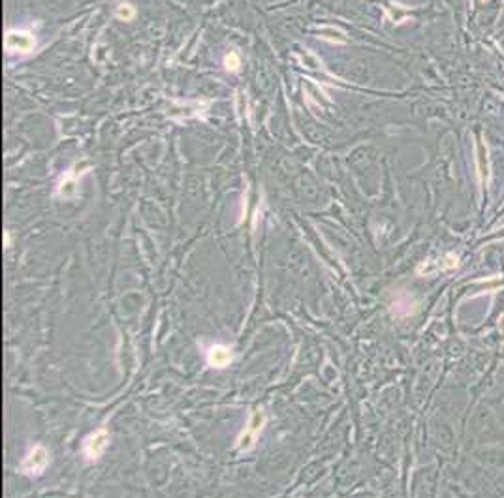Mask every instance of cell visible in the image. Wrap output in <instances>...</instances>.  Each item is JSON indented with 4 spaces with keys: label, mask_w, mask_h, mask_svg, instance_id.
<instances>
[{
    "label": "cell",
    "mask_w": 504,
    "mask_h": 498,
    "mask_svg": "<svg viewBox=\"0 0 504 498\" xmlns=\"http://www.w3.org/2000/svg\"><path fill=\"white\" fill-rule=\"evenodd\" d=\"M264 425H266V413L262 412V410H254L252 415H250V419H248L247 427L243 429L241 432V436H239L237 440V448L241 451H248L254 444H256L258 436H260V432L264 429Z\"/></svg>",
    "instance_id": "cell-1"
},
{
    "label": "cell",
    "mask_w": 504,
    "mask_h": 498,
    "mask_svg": "<svg viewBox=\"0 0 504 498\" xmlns=\"http://www.w3.org/2000/svg\"><path fill=\"white\" fill-rule=\"evenodd\" d=\"M224 64H226V70H229V72H237L241 68V58H239L237 53H229V55H226Z\"/></svg>",
    "instance_id": "cell-6"
},
{
    "label": "cell",
    "mask_w": 504,
    "mask_h": 498,
    "mask_svg": "<svg viewBox=\"0 0 504 498\" xmlns=\"http://www.w3.org/2000/svg\"><path fill=\"white\" fill-rule=\"evenodd\" d=\"M4 45H6V51H10V53L25 55V53H30L34 49L36 40L27 30H10L4 36Z\"/></svg>",
    "instance_id": "cell-3"
},
{
    "label": "cell",
    "mask_w": 504,
    "mask_h": 498,
    "mask_svg": "<svg viewBox=\"0 0 504 498\" xmlns=\"http://www.w3.org/2000/svg\"><path fill=\"white\" fill-rule=\"evenodd\" d=\"M107 446H109V432L105 429H98L91 432L83 442V455L89 460H98L104 455Z\"/></svg>",
    "instance_id": "cell-4"
},
{
    "label": "cell",
    "mask_w": 504,
    "mask_h": 498,
    "mask_svg": "<svg viewBox=\"0 0 504 498\" xmlns=\"http://www.w3.org/2000/svg\"><path fill=\"white\" fill-rule=\"evenodd\" d=\"M231 359H233V354L224 344H213L209 348V352H207V361L215 368H226L231 363Z\"/></svg>",
    "instance_id": "cell-5"
},
{
    "label": "cell",
    "mask_w": 504,
    "mask_h": 498,
    "mask_svg": "<svg viewBox=\"0 0 504 498\" xmlns=\"http://www.w3.org/2000/svg\"><path fill=\"white\" fill-rule=\"evenodd\" d=\"M134 15H136V9L130 6V4H121L119 6V9H117V17L119 19H132Z\"/></svg>",
    "instance_id": "cell-7"
},
{
    "label": "cell",
    "mask_w": 504,
    "mask_h": 498,
    "mask_svg": "<svg viewBox=\"0 0 504 498\" xmlns=\"http://www.w3.org/2000/svg\"><path fill=\"white\" fill-rule=\"evenodd\" d=\"M456 265H457V256H454V254H448V256H444L442 262H438V267H440V269H452V267H456Z\"/></svg>",
    "instance_id": "cell-8"
},
{
    "label": "cell",
    "mask_w": 504,
    "mask_h": 498,
    "mask_svg": "<svg viewBox=\"0 0 504 498\" xmlns=\"http://www.w3.org/2000/svg\"><path fill=\"white\" fill-rule=\"evenodd\" d=\"M49 464V453L44 446H34L32 450L27 453V457L21 462V470L30 476V478H38L42 476Z\"/></svg>",
    "instance_id": "cell-2"
}]
</instances>
